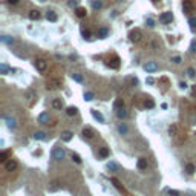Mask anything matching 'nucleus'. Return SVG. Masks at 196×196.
<instances>
[{"instance_id": "nucleus-19", "label": "nucleus", "mask_w": 196, "mask_h": 196, "mask_svg": "<svg viewBox=\"0 0 196 196\" xmlns=\"http://www.w3.org/2000/svg\"><path fill=\"white\" fill-rule=\"evenodd\" d=\"M38 121L42 124H49V115L46 113V112H43V113H40V117H38Z\"/></svg>"}, {"instance_id": "nucleus-55", "label": "nucleus", "mask_w": 196, "mask_h": 196, "mask_svg": "<svg viewBox=\"0 0 196 196\" xmlns=\"http://www.w3.org/2000/svg\"><path fill=\"white\" fill-rule=\"evenodd\" d=\"M40 2H45V0H40Z\"/></svg>"}, {"instance_id": "nucleus-12", "label": "nucleus", "mask_w": 196, "mask_h": 196, "mask_svg": "<svg viewBox=\"0 0 196 196\" xmlns=\"http://www.w3.org/2000/svg\"><path fill=\"white\" fill-rule=\"evenodd\" d=\"M144 69H146L147 72H155V71H158V64L155 63V62H147V63L144 64Z\"/></svg>"}, {"instance_id": "nucleus-11", "label": "nucleus", "mask_w": 196, "mask_h": 196, "mask_svg": "<svg viewBox=\"0 0 196 196\" xmlns=\"http://www.w3.org/2000/svg\"><path fill=\"white\" fill-rule=\"evenodd\" d=\"M93 137H95V132H93L92 127H84V129H83V138H86V139H92Z\"/></svg>"}, {"instance_id": "nucleus-26", "label": "nucleus", "mask_w": 196, "mask_h": 196, "mask_svg": "<svg viewBox=\"0 0 196 196\" xmlns=\"http://www.w3.org/2000/svg\"><path fill=\"white\" fill-rule=\"evenodd\" d=\"M77 112H78V109L75 106H71V107H67L66 109V113L69 115V117H74V115H77Z\"/></svg>"}, {"instance_id": "nucleus-45", "label": "nucleus", "mask_w": 196, "mask_h": 196, "mask_svg": "<svg viewBox=\"0 0 196 196\" xmlns=\"http://www.w3.org/2000/svg\"><path fill=\"white\" fill-rule=\"evenodd\" d=\"M152 48L153 49H159L161 48V43L158 42V40H152Z\"/></svg>"}, {"instance_id": "nucleus-5", "label": "nucleus", "mask_w": 196, "mask_h": 196, "mask_svg": "<svg viewBox=\"0 0 196 196\" xmlns=\"http://www.w3.org/2000/svg\"><path fill=\"white\" fill-rule=\"evenodd\" d=\"M64 156H66L64 149H62V147H55V149L52 150V158L55 159V161H62Z\"/></svg>"}, {"instance_id": "nucleus-43", "label": "nucleus", "mask_w": 196, "mask_h": 196, "mask_svg": "<svg viewBox=\"0 0 196 196\" xmlns=\"http://www.w3.org/2000/svg\"><path fill=\"white\" fill-rule=\"evenodd\" d=\"M107 167H109V168H110L112 172H117V170H118V166L115 164L113 161H110V163H109V166H107Z\"/></svg>"}, {"instance_id": "nucleus-23", "label": "nucleus", "mask_w": 196, "mask_h": 196, "mask_svg": "<svg viewBox=\"0 0 196 196\" xmlns=\"http://www.w3.org/2000/svg\"><path fill=\"white\" fill-rule=\"evenodd\" d=\"M138 168L139 170H146L147 168V159L146 158H139L138 159Z\"/></svg>"}, {"instance_id": "nucleus-1", "label": "nucleus", "mask_w": 196, "mask_h": 196, "mask_svg": "<svg viewBox=\"0 0 196 196\" xmlns=\"http://www.w3.org/2000/svg\"><path fill=\"white\" fill-rule=\"evenodd\" d=\"M25 100L28 103V106H34V103L37 101V92L34 89H28L25 92Z\"/></svg>"}, {"instance_id": "nucleus-33", "label": "nucleus", "mask_w": 196, "mask_h": 196, "mask_svg": "<svg viewBox=\"0 0 196 196\" xmlns=\"http://www.w3.org/2000/svg\"><path fill=\"white\" fill-rule=\"evenodd\" d=\"M144 106L149 107V109H153V107H155V101H153L152 98H147V100L144 101Z\"/></svg>"}, {"instance_id": "nucleus-7", "label": "nucleus", "mask_w": 196, "mask_h": 196, "mask_svg": "<svg viewBox=\"0 0 196 196\" xmlns=\"http://www.w3.org/2000/svg\"><path fill=\"white\" fill-rule=\"evenodd\" d=\"M172 20H173V14L170 11H166V12H163V14L159 16V22H163V23H172Z\"/></svg>"}, {"instance_id": "nucleus-54", "label": "nucleus", "mask_w": 196, "mask_h": 196, "mask_svg": "<svg viewBox=\"0 0 196 196\" xmlns=\"http://www.w3.org/2000/svg\"><path fill=\"white\" fill-rule=\"evenodd\" d=\"M118 2H123V0H118Z\"/></svg>"}, {"instance_id": "nucleus-10", "label": "nucleus", "mask_w": 196, "mask_h": 196, "mask_svg": "<svg viewBox=\"0 0 196 196\" xmlns=\"http://www.w3.org/2000/svg\"><path fill=\"white\" fill-rule=\"evenodd\" d=\"M106 64L109 66V67H112V69H118V67H120V58H118V57H113L112 60L109 58V60L106 62Z\"/></svg>"}, {"instance_id": "nucleus-22", "label": "nucleus", "mask_w": 196, "mask_h": 196, "mask_svg": "<svg viewBox=\"0 0 196 196\" xmlns=\"http://www.w3.org/2000/svg\"><path fill=\"white\" fill-rule=\"evenodd\" d=\"M3 118H5V121H6V124H8V127H9V129H14V127L17 126L14 118H11V117H3Z\"/></svg>"}, {"instance_id": "nucleus-38", "label": "nucleus", "mask_w": 196, "mask_h": 196, "mask_svg": "<svg viewBox=\"0 0 196 196\" xmlns=\"http://www.w3.org/2000/svg\"><path fill=\"white\" fill-rule=\"evenodd\" d=\"M72 78L75 80L77 83H83V77L80 75V74H72Z\"/></svg>"}, {"instance_id": "nucleus-46", "label": "nucleus", "mask_w": 196, "mask_h": 196, "mask_svg": "<svg viewBox=\"0 0 196 196\" xmlns=\"http://www.w3.org/2000/svg\"><path fill=\"white\" fill-rule=\"evenodd\" d=\"M146 25L149 26V28H153V26H155V20L153 18H147L146 20Z\"/></svg>"}, {"instance_id": "nucleus-30", "label": "nucleus", "mask_w": 196, "mask_h": 196, "mask_svg": "<svg viewBox=\"0 0 196 196\" xmlns=\"http://www.w3.org/2000/svg\"><path fill=\"white\" fill-rule=\"evenodd\" d=\"M126 81L129 83L130 86H137V84H138V78H137V77H127Z\"/></svg>"}, {"instance_id": "nucleus-21", "label": "nucleus", "mask_w": 196, "mask_h": 196, "mask_svg": "<svg viewBox=\"0 0 196 196\" xmlns=\"http://www.w3.org/2000/svg\"><path fill=\"white\" fill-rule=\"evenodd\" d=\"M127 132H129V127H127L124 123H120L118 124V133L120 135H127Z\"/></svg>"}, {"instance_id": "nucleus-6", "label": "nucleus", "mask_w": 196, "mask_h": 196, "mask_svg": "<svg viewBox=\"0 0 196 196\" xmlns=\"http://www.w3.org/2000/svg\"><path fill=\"white\" fill-rule=\"evenodd\" d=\"M182 9H184L185 14L190 16L192 12H195V5L192 0H184V3H182Z\"/></svg>"}, {"instance_id": "nucleus-9", "label": "nucleus", "mask_w": 196, "mask_h": 196, "mask_svg": "<svg viewBox=\"0 0 196 196\" xmlns=\"http://www.w3.org/2000/svg\"><path fill=\"white\" fill-rule=\"evenodd\" d=\"M168 135H170V138H176L179 133V126L178 124H172V126H168Z\"/></svg>"}, {"instance_id": "nucleus-3", "label": "nucleus", "mask_w": 196, "mask_h": 196, "mask_svg": "<svg viewBox=\"0 0 196 196\" xmlns=\"http://www.w3.org/2000/svg\"><path fill=\"white\" fill-rule=\"evenodd\" d=\"M129 40L132 43H139L143 40V32H141V29H132L129 32Z\"/></svg>"}, {"instance_id": "nucleus-16", "label": "nucleus", "mask_w": 196, "mask_h": 196, "mask_svg": "<svg viewBox=\"0 0 196 196\" xmlns=\"http://www.w3.org/2000/svg\"><path fill=\"white\" fill-rule=\"evenodd\" d=\"M46 18H48L49 22H57V20H58V16H57L55 11H48V12H46Z\"/></svg>"}, {"instance_id": "nucleus-44", "label": "nucleus", "mask_w": 196, "mask_h": 196, "mask_svg": "<svg viewBox=\"0 0 196 196\" xmlns=\"http://www.w3.org/2000/svg\"><path fill=\"white\" fill-rule=\"evenodd\" d=\"M84 100H86V101H92V100H93V93H92V92H86V93H84Z\"/></svg>"}, {"instance_id": "nucleus-47", "label": "nucleus", "mask_w": 196, "mask_h": 196, "mask_svg": "<svg viewBox=\"0 0 196 196\" xmlns=\"http://www.w3.org/2000/svg\"><path fill=\"white\" fill-rule=\"evenodd\" d=\"M0 69H2V74H8V66H6V64H0Z\"/></svg>"}, {"instance_id": "nucleus-24", "label": "nucleus", "mask_w": 196, "mask_h": 196, "mask_svg": "<svg viewBox=\"0 0 196 196\" xmlns=\"http://www.w3.org/2000/svg\"><path fill=\"white\" fill-rule=\"evenodd\" d=\"M0 40H2V43H6V45H12V43H14V38L9 37V35H2Z\"/></svg>"}, {"instance_id": "nucleus-13", "label": "nucleus", "mask_w": 196, "mask_h": 196, "mask_svg": "<svg viewBox=\"0 0 196 196\" xmlns=\"http://www.w3.org/2000/svg\"><path fill=\"white\" fill-rule=\"evenodd\" d=\"M75 16H77L78 18H84V17L87 16L86 8H83V6H78V8H75Z\"/></svg>"}, {"instance_id": "nucleus-41", "label": "nucleus", "mask_w": 196, "mask_h": 196, "mask_svg": "<svg viewBox=\"0 0 196 196\" xmlns=\"http://www.w3.org/2000/svg\"><path fill=\"white\" fill-rule=\"evenodd\" d=\"M185 170H187V173H190V175H193V173H195V166H193V164H187V167H185Z\"/></svg>"}, {"instance_id": "nucleus-50", "label": "nucleus", "mask_w": 196, "mask_h": 196, "mask_svg": "<svg viewBox=\"0 0 196 196\" xmlns=\"http://www.w3.org/2000/svg\"><path fill=\"white\" fill-rule=\"evenodd\" d=\"M20 2V0H6V3H8V5H17Z\"/></svg>"}, {"instance_id": "nucleus-52", "label": "nucleus", "mask_w": 196, "mask_h": 196, "mask_svg": "<svg viewBox=\"0 0 196 196\" xmlns=\"http://www.w3.org/2000/svg\"><path fill=\"white\" fill-rule=\"evenodd\" d=\"M179 87H181V89H187V84H185L184 81H181V83H179Z\"/></svg>"}, {"instance_id": "nucleus-36", "label": "nucleus", "mask_w": 196, "mask_h": 196, "mask_svg": "<svg viewBox=\"0 0 196 196\" xmlns=\"http://www.w3.org/2000/svg\"><path fill=\"white\" fill-rule=\"evenodd\" d=\"M188 25H190V28L195 31L196 29V17H190V18H188Z\"/></svg>"}, {"instance_id": "nucleus-29", "label": "nucleus", "mask_w": 196, "mask_h": 196, "mask_svg": "<svg viewBox=\"0 0 196 196\" xmlns=\"http://www.w3.org/2000/svg\"><path fill=\"white\" fill-rule=\"evenodd\" d=\"M98 153H100L101 158H107V156H109V149H107V147H101Z\"/></svg>"}, {"instance_id": "nucleus-25", "label": "nucleus", "mask_w": 196, "mask_h": 196, "mask_svg": "<svg viewBox=\"0 0 196 196\" xmlns=\"http://www.w3.org/2000/svg\"><path fill=\"white\" fill-rule=\"evenodd\" d=\"M34 139H38V141H43V139H46V133L45 132H35L34 133Z\"/></svg>"}, {"instance_id": "nucleus-48", "label": "nucleus", "mask_w": 196, "mask_h": 196, "mask_svg": "<svg viewBox=\"0 0 196 196\" xmlns=\"http://www.w3.org/2000/svg\"><path fill=\"white\" fill-rule=\"evenodd\" d=\"M168 195H170V196H179L181 193L178 190H172V188H170V190H168Z\"/></svg>"}, {"instance_id": "nucleus-4", "label": "nucleus", "mask_w": 196, "mask_h": 196, "mask_svg": "<svg viewBox=\"0 0 196 196\" xmlns=\"http://www.w3.org/2000/svg\"><path fill=\"white\" fill-rule=\"evenodd\" d=\"M34 67H35L38 72H45L48 69V62H46L45 58H37L35 62H34Z\"/></svg>"}, {"instance_id": "nucleus-49", "label": "nucleus", "mask_w": 196, "mask_h": 196, "mask_svg": "<svg viewBox=\"0 0 196 196\" xmlns=\"http://www.w3.org/2000/svg\"><path fill=\"white\" fill-rule=\"evenodd\" d=\"M190 51L192 52H196V40H193L192 45H190Z\"/></svg>"}, {"instance_id": "nucleus-18", "label": "nucleus", "mask_w": 196, "mask_h": 196, "mask_svg": "<svg viewBox=\"0 0 196 196\" xmlns=\"http://www.w3.org/2000/svg\"><path fill=\"white\" fill-rule=\"evenodd\" d=\"M91 113H92V117L95 118L97 121H100V123H104V117H103L100 112H97L95 109H91Z\"/></svg>"}, {"instance_id": "nucleus-39", "label": "nucleus", "mask_w": 196, "mask_h": 196, "mask_svg": "<svg viewBox=\"0 0 196 196\" xmlns=\"http://www.w3.org/2000/svg\"><path fill=\"white\" fill-rule=\"evenodd\" d=\"M181 62H182L181 55H173V57H172V63H175V64H179Z\"/></svg>"}, {"instance_id": "nucleus-35", "label": "nucleus", "mask_w": 196, "mask_h": 196, "mask_svg": "<svg viewBox=\"0 0 196 196\" xmlns=\"http://www.w3.org/2000/svg\"><path fill=\"white\" fill-rule=\"evenodd\" d=\"M58 188H60V184H58V182H57V181H54V182H52V184L49 185V192H57V190H58Z\"/></svg>"}, {"instance_id": "nucleus-28", "label": "nucleus", "mask_w": 196, "mask_h": 196, "mask_svg": "<svg viewBox=\"0 0 196 196\" xmlns=\"http://www.w3.org/2000/svg\"><path fill=\"white\" fill-rule=\"evenodd\" d=\"M107 34H109L107 28H100V29H98V37H100V38H106Z\"/></svg>"}, {"instance_id": "nucleus-17", "label": "nucleus", "mask_w": 196, "mask_h": 196, "mask_svg": "<svg viewBox=\"0 0 196 196\" xmlns=\"http://www.w3.org/2000/svg\"><path fill=\"white\" fill-rule=\"evenodd\" d=\"M28 17H29L31 20H38L40 17H42V12H40V11H37V9H32V11H29Z\"/></svg>"}, {"instance_id": "nucleus-20", "label": "nucleus", "mask_w": 196, "mask_h": 196, "mask_svg": "<svg viewBox=\"0 0 196 196\" xmlns=\"http://www.w3.org/2000/svg\"><path fill=\"white\" fill-rule=\"evenodd\" d=\"M6 161H9V150H3L2 153H0V163L5 164Z\"/></svg>"}, {"instance_id": "nucleus-42", "label": "nucleus", "mask_w": 196, "mask_h": 196, "mask_svg": "<svg viewBox=\"0 0 196 196\" xmlns=\"http://www.w3.org/2000/svg\"><path fill=\"white\" fill-rule=\"evenodd\" d=\"M67 5H69L71 8H78V0H69Z\"/></svg>"}, {"instance_id": "nucleus-37", "label": "nucleus", "mask_w": 196, "mask_h": 196, "mask_svg": "<svg viewBox=\"0 0 196 196\" xmlns=\"http://www.w3.org/2000/svg\"><path fill=\"white\" fill-rule=\"evenodd\" d=\"M72 161H74V163H77V164H81V158H80L78 153H72Z\"/></svg>"}, {"instance_id": "nucleus-27", "label": "nucleus", "mask_w": 196, "mask_h": 196, "mask_svg": "<svg viewBox=\"0 0 196 196\" xmlns=\"http://www.w3.org/2000/svg\"><path fill=\"white\" fill-rule=\"evenodd\" d=\"M117 115H118V118H120V120H123V118H126V117H127V112H126V107H121V109H118V110H117Z\"/></svg>"}, {"instance_id": "nucleus-2", "label": "nucleus", "mask_w": 196, "mask_h": 196, "mask_svg": "<svg viewBox=\"0 0 196 196\" xmlns=\"http://www.w3.org/2000/svg\"><path fill=\"white\" fill-rule=\"evenodd\" d=\"M62 87V80L58 78H49L46 81V89L48 91H55V89H60Z\"/></svg>"}, {"instance_id": "nucleus-31", "label": "nucleus", "mask_w": 196, "mask_h": 196, "mask_svg": "<svg viewBox=\"0 0 196 196\" xmlns=\"http://www.w3.org/2000/svg\"><path fill=\"white\" fill-rule=\"evenodd\" d=\"M121 107H124V101H123V100H117V101L113 103V109L118 110V109H121Z\"/></svg>"}, {"instance_id": "nucleus-15", "label": "nucleus", "mask_w": 196, "mask_h": 196, "mask_svg": "<svg viewBox=\"0 0 196 196\" xmlns=\"http://www.w3.org/2000/svg\"><path fill=\"white\" fill-rule=\"evenodd\" d=\"M72 137H74V133H72V132H69V130L62 132V139L64 141V143H69V141L72 139Z\"/></svg>"}, {"instance_id": "nucleus-53", "label": "nucleus", "mask_w": 196, "mask_h": 196, "mask_svg": "<svg viewBox=\"0 0 196 196\" xmlns=\"http://www.w3.org/2000/svg\"><path fill=\"white\" fill-rule=\"evenodd\" d=\"M192 92H193V93H195V95H196V84H195V86L192 87Z\"/></svg>"}, {"instance_id": "nucleus-32", "label": "nucleus", "mask_w": 196, "mask_h": 196, "mask_svg": "<svg viewBox=\"0 0 196 196\" xmlns=\"http://www.w3.org/2000/svg\"><path fill=\"white\" fill-rule=\"evenodd\" d=\"M110 181H112V184H113L115 187H117V188H118V190H121V192H124V188H123V185H121V184H120V181H118L117 178H112Z\"/></svg>"}, {"instance_id": "nucleus-14", "label": "nucleus", "mask_w": 196, "mask_h": 196, "mask_svg": "<svg viewBox=\"0 0 196 196\" xmlns=\"http://www.w3.org/2000/svg\"><path fill=\"white\" fill-rule=\"evenodd\" d=\"M51 104H52V107H54V109L60 110V109L63 107V101H62V98H54Z\"/></svg>"}, {"instance_id": "nucleus-56", "label": "nucleus", "mask_w": 196, "mask_h": 196, "mask_svg": "<svg viewBox=\"0 0 196 196\" xmlns=\"http://www.w3.org/2000/svg\"><path fill=\"white\" fill-rule=\"evenodd\" d=\"M153 2H158V0H153Z\"/></svg>"}, {"instance_id": "nucleus-51", "label": "nucleus", "mask_w": 196, "mask_h": 196, "mask_svg": "<svg viewBox=\"0 0 196 196\" xmlns=\"http://www.w3.org/2000/svg\"><path fill=\"white\" fill-rule=\"evenodd\" d=\"M147 83H149V84H155V80H153L152 77H149V78H147Z\"/></svg>"}, {"instance_id": "nucleus-40", "label": "nucleus", "mask_w": 196, "mask_h": 196, "mask_svg": "<svg viewBox=\"0 0 196 196\" xmlns=\"http://www.w3.org/2000/svg\"><path fill=\"white\" fill-rule=\"evenodd\" d=\"M187 75L190 77V78H195V75H196V71L193 69V67H188V69H187Z\"/></svg>"}, {"instance_id": "nucleus-34", "label": "nucleus", "mask_w": 196, "mask_h": 196, "mask_svg": "<svg viewBox=\"0 0 196 196\" xmlns=\"http://www.w3.org/2000/svg\"><path fill=\"white\" fill-rule=\"evenodd\" d=\"M92 8L93 9H101V8H103V2H100V0H93V2H92Z\"/></svg>"}, {"instance_id": "nucleus-8", "label": "nucleus", "mask_w": 196, "mask_h": 196, "mask_svg": "<svg viewBox=\"0 0 196 196\" xmlns=\"http://www.w3.org/2000/svg\"><path fill=\"white\" fill-rule=\"evenodd\" d=\"M17 161L16 159H9V161H6V163H5V168H6V172H14L16 170V168H17Z\"/></svg>"}]
</instances>
